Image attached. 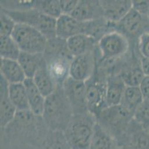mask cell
<instances>
[{
  "instance_id": "1",
  "label": "cell",
  "mask_w": 149,
  "mask_h": 149,
  "mask_svg": "<svg viewBox=\"0 0 149 149\" xmlns=\"http://www.w3.org/2000/svg\"><path fill=\"white\" fill-rule=\"evenodd\" d=\"M74 116L73 109L65 94L62 85L46 98L42 119L45 125L52 131L64 132Z\"/></svg>"
},
{
  "instance_id": "2",
  "label": "cell",
  "mask_w": 149,
  "mask_h": 149,
  "mask_svg": "<svg viewBox=\"0 0 149 149\" xmlns=\"http://www.w3.org/2000/svg\"><path fill=\"white\" fill-rule=\"evenodd\" d=\"M97 121L90 112L74 114L64 131L71 149H89Z\"/></svg>"
},
{
  "instance_id": "3",
  "label": "cell",
  "mask_w": 149,
  "mask_h": 149,
  "mask_svg": "<svg viewBox=\"0 0 149 149\" xmlns=\"http://www.w3.org/2000/svg\"><path fill=\"white\" fill-rule=\"evenodd\" d=\"M2 11L6 13L17 23H22L36 28L42 32L48 39L56 37V20L45 15L36 8L28 10L14 11L2 8Z\"/></svg>"
},
{
  "instance_id": "4",
  "label": "cell",
  "mask_w": 149,
  "mask_h": 149,
  "mask_svg": "<svg viewBox=\"0 0 149 149\" xmlns=\"http://www.w3.org/2000/svg\"><path fill=\"white\" fill-rule=\"evenodd\" d=\"M11 37L22 52L44 54L48 39L36 28L17 23Z\"/></svg>"
},
{
  "instance_id": "5",
  "label": "cell",
  "mask_w": 149,
  "mask_h": 149,
  "mask_svg": "<svg viewBox=\"0 0 149 149\" xmlns=\"http://www.w3.org/2000/svg\"><path fill=\"white\" fill-rule=\"evenodd\" d=\"M97 118L100 124L108 133L120 134L128 127V123L134 118V115L122 107H108L104 109Z\"/></svg>"
},
{
  "instance_id": "6",
  "label": "cell",
  "mask_w": 149,
  "mask_h": 149,
  "mask_svg": "<svg viewBox=\"0 0 149 149\" xmlns=\"http://www.w3.org/2000/svg\"><path fill=\"white\" fill-rule=\"evenodd\" d=\"M98 46L104 59L113 60L125 54L129 43L123 33L112 31H108L100 38Z\"/></svg>"
},
{
  "instance_id": "7",
  "label": "cell",
  "mask_w": 149,
  "mask_h": 149,
  "mask_svg": "<svg viewBox=\"0 0 149 149\" xmlns=\"http://www.w3.org/2000/svg\"><path fill=\"white\" fill-rule=\"evenodd\" d=\"M85 83L87 87L86 99L88 111L96 117H98L101 112L107 107V81L104 82L92 76L91 78Z\"/></svg>"
},
{
  "instance_id": "8",
  "label": "cell",
  "mask_w": 149,
  "mask_h": 149,
  "mask_svg": "<svg viewBox=\"0 0 149 149\" xmlns=\"http://www.w3.org/2000/svg\"><path fill=\"white\" fill-rule=\"evenodd\" d=\"M65 94L73 109L74 114L89 112L86 99V83L69 77L62 84Z\"/></svg>"
},
{
  "instance_id": "9",
  "label": "cell",
  "mask_w": 149,
  "mask_h": 149,
  "mask_svg": "<svg viewBox=\"0 0 149 149\" xmlns=\"http://www.w3.org/2000/svg\"><path fill=\"white\" fill-rule=\"evenodd\" d=\"M91 22H80L70 15L62 14L56 20V37L67 40L79 34L90 35Z\"/></svg>"
},
{
  "instance_id": "10",
  "label": "cell",
  "mask_w": 149,
  "mask_h": 149,
  "mask_svg": "<svg viewBox=\"0 0 149 149\" xmlns=\"http://www.w3.org/2000/svg\"><path fill=\"white\" fill-rule=\"evenodd\" d=\"M95 58L93 52L74 57L70 66V78L79 81L86 82L93 76Z\"/></svg>"
},
{
  "instance_id": "11",
  "label": "cell",
  "mask_w": 149,
  "mask_h": 149,
  "mask_svg": "<svg viewBox=\"0 0 149 149\" xmlns=\"http://www.w3.org/2000/svg\"><path fill=\"white\" fill-rule=\"evenodd\" d=\"M74 57L57 56L45 60L50 76L56 85H62L70 77V66Z\"/></svg>"
},
{
  "instance_id": "12",
  "label": "cell",
  "mask_w": 149,
  "mask_h": 149,
  "mask_svg": "<svg viewBox=\"0 0 149 149\" xmlns=\"http://www.w3.org/2000/svg\"><path fill=\"white\" fill-rule=\"evenodd\" d=\"M104 13V19L109 23H118L132 8V1L107 0L100 1Z\"/></svg>"
},
{
  "instance_id": "13",
  "label": "cell",
  "mask_w": 149,
  "mask_h": 149,
  "mask_svg": "<svg viewBox=\"0 0 149 149\" xmlns=\"http://www.w3.org/2000/svg\"><path fill=\"white\" fill-rule=\"evenodd\" d=\"M80 22H91L104 18L102 8L100 1H79L75 10L70 14Z\"/></svg>"
},
{
  "instance_id": "14",
  "label": "cell",
  "mask_w": 149,
  "mask_h": 149,
  "mask_svg": "<svg viewBox=\"0 0 149 149\" xmlns=\"http://www.w3.org/2000/svg\"><path fill=\"white\" fill-rule=\"evenodd\" d=\"M9 84L0 76V125L1 128H5L14 119L17 110L12 103L8 94Z\"/></svg>"
},
{
  "instance_id": "15",
  "label": "cell",
  "mask_w": 149,
  "mask_h": 149,
  "mask_svg": "<svg viewBox=\"0 0 149 149\" xmlns=\"http://www.w3.org/2000/svg\"><path fill=\"white\" fill-rule=\"evenodd\" d=\"M97 39L85 34H79L66 40L68 49L73 57L93 52Z\"/></svg>"
},
{
  "instance_id": "16",
  "label": "cell",
  "mask_w": 149,
  "mask_h": 149,
  "mask_svg": "<svg viewBox=\"0 0 149 149\" xmlns=\"http://www.w3.org/2000/svg\"><path fill=\"white\" fill-rule=\"evenodd\" d=\"M23 83L26 88L30 112L36 117H42L46 98L36 87L33 78H26Z\"/></svg>"
},
{
  "instance_id": "17",
  "label": "cell",
  "mask_w": 149,
  "mask_h": 149,
  "mask_svg": "<svg viewBox=\"0 0 149 149\" xmlns=\"http://www.w3.org/2000/svg\"><path fill=\"white\" fill-rule=\"evenodd\" d=\"M127 86L120 75L110 76L107 79L106 104L108 107L117 106L121 104Z\"/></svg>"
},
{
  "instance_id": "18",
  "label": "cell",
  "mask_w": 149,
  "mask_h": 149,
  "mask_svg": "<svg viewBox=\"0 0 149 149\" xmlns=\"http://www.w3.org/2000/svg\"><path fill=\"white\" fill-rule=\"evenodd\" d=\"M0 72L9 84L23 83L27 78L18 61L1 58Z\"/></svg>"
},
{
  "instance_id": "19",
  "label": "cell",
  "mask_w": 149,
  "mask_h": 149,
  "mask_svg": "<svg viewBox=\"0 0 149 149\" xmlns=\"http://www.w3.org/2000/svg\"><path fill=\"white\" fill-rule=\"evenodd\" d=\"M17 61L22 68L27 78H33L38 69L45 61L43 54H33L22 52H21Z\"/></svg>"
},
{
  "instance_id": "20",
  "label": "cell",
  "mask_w": 149,
  "mask_h": 149,
  "mask_svg": "<svg viewBox=\"0 0 149 149\" xmlns=\"http://www.w3.org/2000/svg\"><path fill=\"white\" fill-rule=\"evenodd\" d=\"M33 80L36 87L41 91L45 98L51 95L56 90L57 85L48 72L46 62L45 61L41 67L38 69L35 76H33Z\"/></svg>"
},
{
  "instance_id": "21",
  "label": "cell",
  "mask_w": 149,
  "mask_h": 149,
  "mask_svg": "<svg viewBox=\"0 0 149 149\" xmlns=\"http://www.w3.org/2000/svg\"><path fill=\"white\" fill-rule=\"evenodd\" d=\"M8 94L10 99L17 111H30L26 88L24 83L9 84Z\"/></svg>"
},
{
  "instance_id": "22",
  "label": "cell",
  "mask_w": 149,
  "mask_h": 149,
  "mask_svg": "<svg viewBox=\"0 0 149 149\" xmlns=\"http://www.w3.org/2000/svg\"><path fill=\"white\" fill-rule=\"evenodd\" d=\"M144 97L139 87H127L120 105L133 115L144 101Z\"/></svg>"
},
{
  "instance_id": "23",
  "label": "cell",
  "mask_w": 149,
  "mask_h": 149,
  "mask_svg": "<svg viewBox=\"0 0 149 149\" xmlns=\"http://www.w3.org/2000/svg\"><path fill=\"white\" fill-rule=\"evenodd\" d=\"M144 16L131 8L130 11L118 23L122 29L128 35H135L143 25Z\"/></svg>"
},
{
  "instance_id": "24",
  "label": "cell",
  "mask_w": 149,
  "mask_h": 149,
  "mask_svg": "<svg viewBox=\"0 0 149 149\" xmlns=\"http://www.w3.org/2000/svg\"><path fill=\"white\" fill-rule=\"evenodd\" d=\"M89 149H113L111 136L97 122L94 128L93 135Z\"/></svg>"
},
{
  "instance_id": "25",
  "label": "cell",
  "mask_w": 149,
  "mask_h": 149,
  "mask_svg": "<svg viewBox=\"0 0 149 149\" xmlns=\"http://www.w3.org/2000/svg\"><path fill=\"white\" fill-rule=\"evenodd\" d=\"M21 50L11 36H0L1 58L17 61Z\"/></svg>"
},
{
  "instance_id": "26",
  "label": "cell",
  "mask_w": 149,
  "mask_h": 149,
  "mask_svg": "<svg viewBox=\"0 0 149 149\" xmlns=\"http://www.w3.org/2000/svg\"><path fill=\"white\" fill-rule=\"evenodd\" d=\"M120 76L127 87H139L146 75L143 72L140 64L125 69Z\"/></svg>"
},
{
  "instance_id": "27",
  "label": "cell",
  "mask_w": 149,
  "mask_h": 149,
  "mask_svg": "<svg viewBox=\"0 0 149 149\" xmlns=\"http://www.w3.org/2000/svg\"><path fill=\"white\" fill-rule=\"evenodd\" d=\"M45 15L57 20L62 15L60 3L58 0L35 1L34 8Z\"/></svg>"
},
{
  "instance_id": "28",
  "label": "cell",
  "mask_w": 149,
  "mask_h": 149,
  "mask_svg": "<svg viewBox=\"0 0 149 149\" xmlns=\"http://www.w3.org/2000/svg\"><path fill=\"white\" fill-rule=\"evenodd\" d=\"M45 149H71L65 133L61 131H51L46 139Z\"/></svg>"
},
{
  "instance_id": "29",
  "label": "cell",
  "mask_w": 149,
  "mask_h": 149,
  "mask_svg": "<svg viewBox=\"0 0 149 149\" xmlns=\"http://www.w3.org/2000/svg\"><path fill=\"white\" fill-rule=\"evenodd\" d=\"M134 119L141 128L149 133V100H144L139 105Z\"/></svg>"
},
{
  "instance_id": "30",
  "label": "cell",
  "mask_w": 149,
  "mask_h": 149,
  "mask_svg": "<svg viewBox=\"0 0 149 149\" xmlns=\"http://www.w3.org/2000/svg\"><path fill=\"white\" fill-rule=\"evenodd\" d=\"M0 22H1L0 36H11L17 23L9 15L2 11H1Z\"/></svg>"
},
{
  "instance_id": "31",
  "label": "cell",
  "mask_w": 149,
  "mask_h": 149,
  "mask_svg": "<svg viewBox=\"0 0 149 149\" xmlns=\"http://www.w3.org/2000/svg\"><path fill=\"white\" fill-rule=\"evenodd\" d=\"M138 49L143 58L149 59V31H144L139 35Z\"/></svg>"
},
{
  "instance_id": "32",
  "label": "cell",
  "mask_w": 149,
  "mask_h": 149,
  "mask_svg": "<svg viewBox=\"0 0 149 149\" xmlns=\"http://www.w3.org/2000/svg\"><path fill=\"white\" fill-rule=\"evenodd\" d=\"M79 1L78 0H60L61 11L62 14L70 15L73 13Z\"/></svg>"
},
{
  "instance_id": "33",
  "label": "cell",
  "mask_w": 149,
  "mask_h": 149,
  "mask_svg": "<svg viewBox=\"0 0 149 149\" xmlns=\"http://www.w3.org/2000/svg\"><path fill=\"white\" fill-rule=\"evenodd\" d=\"M132 8L136 12L141 14L142 16H147L149 13V1L143 0H133L132 1Z\"/></svg>"
},
{
  "instance_id": "34",
  "label": "cell",
  "mask_w": 149,
  "mask_h": 149,
  "mask_svg": "<svg viewBox=\"0 0 149 149\" xmlns=\"http://www.w3.org/2000/svg\"><path fill=\"white\" fill-rule=\"evenodd\" d=\"M145 100H149V76H146L139 85Z\"/></svg>"
},
{
  "instance_id": "35",
  "label": "cell",
  "mask_w": 149,
  "mask_h": 149,
  "mask_svg": "<svg viewBox=\"0 0 149 149\" xmlns=\"http://www.w3.org/2000/svg\"><path fill=\"white\" fill-rule=\"evenodd\" d=\"M140 64L145 75L146 76H149V59H147V58H142V61H141Z\"/></svg>"
}]
</instances>
